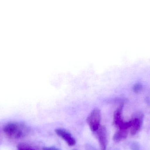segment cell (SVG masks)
Here are the masks:
<instances>
[{"mask_svg":"<svg viewBox=\"0 0 150 150\" xmlns=\"http://www.w3.org/2000/svg\"><path fill=\"white\" fill-rule=\"evenodd\" d=\"M3 131L10 138L18 139L23 137L27 134L28 129L23 125L11 122L4 126Z\"/></svg>","mask_w":150,"mask_h":150,"instance_id":"6da1fadb","label":"cell"},{"mask_svg":"<svg viewBox=\"0 0 150 150\" xmlns=\"http://www.w3.org/2000/svg\"><path fill=\"white\" fill-rule=\"evenodd\" d=\"M101 115L100 110L95 108L92 110L87 117V123L92 132L95 133L99 128L101 122Z\"/></svg>","mask_w":150,"mask_h":150,"instance_id":"7a4b0ae2","label":"cell"},{"mask_svg":"<svg viewBox=\"0 0 150 150\" xmlns=\"http://www.w3.org/2000/svg\"><path fill=\"white\" fill-rule=\"evenodd\" d=\"M122 106L120 107L115 111L114 114V124L119 129L129 130L131 127V120L127 122L125 121L122 118Z\"/></svg>","mask_w":150,"mask_h":150,"instance_id":"3957f363","label":"cell"},{"mask_svg":"<svg viewBox=\"0 0 150 150\" xmlns=\"http://www.w3.org/2000/svg\"><path fill=\"white\" fill-rule=\"evenodd\" d=\"M98 141L100 150H106L108 144L107 133L105 126H101L95 133Z\"/></svg>","mask_w":150,"mask_h":150,"instance_id":"277c9868","label":"cell"},{"mask_svg":"<svg viewBox=\"0 0 150 150\" xmlns=\"http://www.w3.org/2000/svg\"><path fill=\"white\" fill-rule=\"evenodd\" d=\"M55 132L57 135L62 138L66 142L68 145L70 147L74 146L76 144V140L72 134L64 129L58 128L55 129Z\"/></svg>","mask_w":150,"mask_h":150,"instance_id":"5b68a950","label":"cell"},{"mask_svg":"<svg viewBox=\"0 0 150 150\" xmlns=\"http://www.w3.org/2000/svg\"><path fill=\"white\" fill-rule=\"evenodd\" d=\"M131 125L130 127V134L132 136L135 135L140 131L142 128L143 124L142 116H136L131 120Z\"/></svg>","mask_w":150,"mask_h":150,"instance_id":"8992f818","label":"cell"},{"mask_svg":"<svg viewBox=\"0 0 150 150\" xmlns=\"http://www.w3.org/2000/svg\"><path fill=\"white\" fill-rule=\"evenodd\" d=\"M128 132V130L118 129L114 135L113 137L114 142L115 143H119L125 140L127 137Z\"/></svg>","mask_w":150,"mask_h":150,"instance_id":"52a82bcc","label":"cell"},{"mask_svg":"<svg viewBox=\"0 0 150 150\" xmlns=\"http://www.w3.org/2000/svg\"><path fill=\"white\" fill-rule=\"evenodd\" d=\"M18 150H36L27 145L24 144H20L18 146Z\"/></svg>","mask_w":150,"mask_h":150,"instance_id":"ba28073f","label":"cell"},{"mask_svg":"<svg viewBox=\"0 0 150 150\" xmlns=\"http://www.w3.org/2000/svg\"><path fill=\"white\" fill-rule=\"evenodd\" d=\"M130 149L131 150H141L140 145L137 142L133 143L130 146Z\"/></svg>","mask_w":150,"mask_h":150,"instance_id":"9c48e42d","label":"cell"},{"mask_svg":"<svg viewBox=\"0 0 150 150\" xmlns=\"http://www.w3.org/2000/svg\"><path fill=\"white\" fill-rule=\"evenodd\" d=\"M142 85L139 83H137L134 85L133 90L134 91V92L137 93L140 91L142 90Z\"/></svg>","mask_w":150,"mask_h":150,"instance_id":"30bf717a","label":"cell"},{"mask_svg":"<svg viewBox=\"0 0 150 150\" xmlns=\"http://www.w3.org/2000/svg\"><path fill=\"white\" fill-rule=\"evenodd\" d=\"M43 150H61L55 147H46L43 148Z\"/></svg>","mask_w":150,"mask_h":150,"instance_id":"8fae6325","label":"cell"},{"mask_svg":"<svg viewBox=\"0 0 150 150\" xmlns=\"http://www.w3.org/2000/svg\"></svg>","mask_w":150,"mask_h":150,"instance_id":"7c38bea8","label":"cell"}]
</instances>
